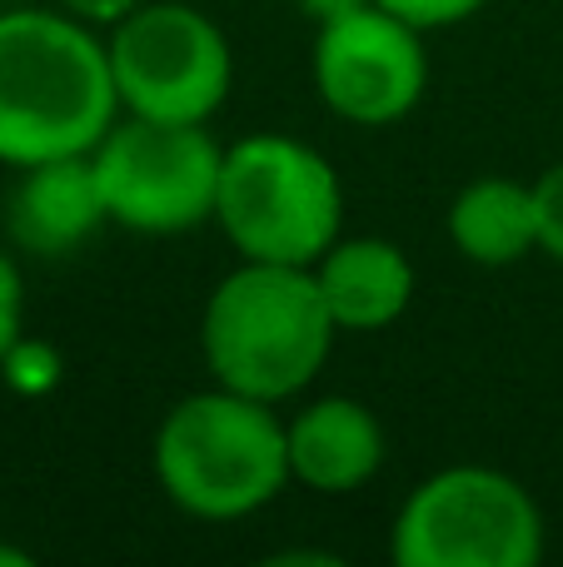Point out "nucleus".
I'll use <instances>...</instances> for the list:
<instances>
[{
  "mask_svg": "<svg viewBox=\"0 0 563 567\" xmlns=\"http://www.w3.org/2000/svg\"><path fill=\"white\" fill-rule=\"evenodd\" d=\"M335 339L339 323L315 269L299 265L239 259V269H229L199 309V353L209 379L275 409L319 379Z\"/></svg>",
  "mask_w": 563,
  "mask_h": 567,
  "instance_id": "obj_2",
  "label": "nucleus"
},
{
  "mask_svg": "<svg viewBox=\"0 0 563 567\" xmlns=\"http://www.w3.org/2000/svg\"><path fill=\"white\" fill-rule=\"evenodd\" d=\"M105 50L125 115L205 125L235 85L225 30L185 0H145L110 25Z\"/></svg>",
  "mask_w": 563,
  "mask_h": 567,
  "instance_id": "obj_6",
  "label": "nucleus"
},
{
  "mask_svg": "<svg viewBox=\"0 0 563 567\" xmlns=\"http://www.w3.org/2000/svg\"><path fill=\"white\" fill-rule=\"evenodd\" d=\"M0 379L16 393H45V389H55V379H60V353L50 349V343H35L20 333L16 349L0 359Z\"/></svg>",
  "mask_w": 563,
  "mask_h": 567,
  "instance_id": "obj_13",
  "label": "nucleus"
},
{
  "mask_svg": "<svg viewBox=\"0 0 563 567\" xmlns=\"http://www.w3.org/2000/svg\"><path fill=\"white\" fill-rule=\"evenodd\" d=\"M449 239L479 269H509L539 249L534 185L509 175H479L449 205Z\"/></svg>",
  "mask_w": 563,
  "mask_h": 567,
  "instance_id": "obj_12",
  "label": "nucleus"
},
{
  "mask_svg": "<svg viewBox=\"0 0 563 567\" xmlns=\"http://www.w3.org/2000/svg\"><path fill=\"white\" fill-rule=\"evenodd\" d=\"M0 567H30V553H25V548H10V543H0Z\"/></svg>",
  "mask_w": 563,
  "mask_h": 567,
  "instance_id": "obj_19",
  "label": "nucleus"
},
{
  "mask_svg": "<svg viewBox=\"0 0 563 567\" xmlns=\"http://www.w3.org/2000/svg\"><path fill=\"white\" fill-rule=\"evenodd\" d=\"M120 120L110 50L70 10H0V165L90 155Z\"/></svg>",
  "mask_w": 563,
  "mask_h": 567,
  "instance_id": "obj_1",
  "label": "nucleus"
},
{
  "mask_svg": "<svg viewBox=\"0 0 563 567\" xmlns=\"http://www.w3.org/2000/svg\"><path fill=\"white\" fill-rule=\"evenodd\" d=\"M145 0H60V10H70L75 20H85V25H115V20H125L130 10H140Z\"/></svg>",
  "mask_w": 563,
  "mask_h": 567,
  "instance_id": "obj_17",
  "label": "nucleus"
},
{
  "mask_svg": "<svg viewBox=\"0 0 563 567\" xmlns=\"http://www.w3.org/2000/svg\"><path fill=\"white\" fill-rule=\"evenodd\" d=\"M309 75L329 115L365 130L399 125L429 90L424 30L385 10L379 0L339 10L315 25Z\"/></svg>",
  "mask_w": 563,
  "mask_h": 567,
  "instance_id": "obj_8",
  "label": "nucleus"
},
{
  "mask_svg": "<svg viewBox=\"0 0 563 567\" xmlns=\"http://www.w3.org/2000/svg\"><path fill=\"white\" fill-rule=\"evenodd\" d=\"M219 159L225 150L209 140L205 125L145 115L115 120L90 150L110 225H125L135 235H185L215 219Z\"/></svg>",
  "mask_w": 563,
  "mask_h": 567,
  "instance_id": "obj_7",
  "label": "nucleus"
},
{
  "mask_svg": "<svg viewBox=\"0 0 563 567\" xmlns=\"http://www.w3.org/2000/svg\"><path fill=\"white\" fill-rule=\"evenodd\" d=\"M289 433V478L325 498L365 488L385 468V429L359 399L319 393L295 419H285Z\"/></svg>",
  "mask_w": 563,
  "mask_h": 567,
  "instance_id": "obj_10",
  "label": "nucleus"
},
{
  "mask_svg": "<svg viewBox=\"0 0 563 567\" xmlns=\"http://www.w3.org/2000/svg\"><path fill=\"white\" fill-rule=\"evenodd\" d=\"M295 6L305 10V16H309V20H315V25H319V20L339 16V10H355V6H365V0H295Z\"/></svg>",
  "mask_w": 563,
  "mask_h": 567,
  "instance_id": "obj_18",
  "label": "nucleus"
},
{
  "mask_svg": "<svg viewBox=\"0 0 563 567\" xmlns=\"http://www.w3.org/2000/svg\"><path fill=\"white\" fill-rule=\"evenodd\" d=\"M389 558L399 567H539L544 513L514 473L454 463L399 503Z\"/></svg>",
  "mask_w": 563,
  "mask_h": 567,
  "instance_id": "obj_5",
  "label": "nucleus"
},
{
  "mask_svg": "<svg viewBox=\"0 0 563 567\" xmlns=\"http://www.w3.org/2000/svg\"><path fill=\"white\" fill-rule=\"evenodd\" d=\"M534 229L539 249L563 265V159L534 179Z\"/></svg>",
  "mask_w": 563,
  "mask_h": 567,
  "instance_id": "obj_14",
  "label": "nucleus"
},
{
  "mask_svg": "<svg viewBox=\"0 0 563 567\" xmlns=\"http://www.w3.org/2000/svg\"><path fill=\"white\" fill-rule=\"evenodd\" d=\"M215 225L239 259L315 269L345 229V185L315 145L259 130L219 159Z\"/></svg>",
  "mask_w": 563,
  "mask_h": 567,
  "instance_id": "obj_4",
  "label": "nucleus"
},
{
  "mask_svg": "<svg viewBox=\"0 0 563 567\" xmlns=\"http://www.w3.org/2000/svg\"><path fill=\"white\" fill-rule=\"evenodd\" d=\"M315 284L335 313L339 333H379L414 299V265L395 239L379 235H339L319 255Z\"/></svg>",
  "mask_w": 563,
  "mask_h": 567,
  "instance_id": "obj_11",
  "label": "nucleus"
},
{
  "mask_svg": "<svg viewBox=\"0 0 563 567\" xmlns=\"http://www.w3.org/2000/svg\"><path fill=\"white\" fill-rule=\"evenodd\" d=\"M379 6L395 10V16H405L409 25H419V30H449V25L474 20L489 0H379Z\"/></svg>",
  "mask_w": 563,
  "mask_h": 567,
  "instance_id": "obj_15",
  "label": "nucleus"
},
{
  "mask_svg": "<svg viewBox=\"0 0 563 567\" xmlns=\"http://www.w3.org/2000/svg\"><path fill=\"white\" fill-rule=\"evenodd\" d=\"M20 333H25V279L16 259L0 249V359L16 349Z\"/></svg>",
  "mask_w": 563,
  "mask_h": 567,
  "instance_id": "obj_16",
  "label": "nucleus"
},
{
  "mask_svg": "<svg viewBox=\"0 0 563 567\" xmlns=\"http://www.w3.org/2000/svg\"><path fill=\"white\" fill-rule=\"evenodd\" d=\"M150 468L180 513L205 523L249 518L295 483L279 409L225 383L190 393L160 419Z\"/></svg>",
  "mask_w": 563,
  "mask_h": 567,
  "instance_id": "obj_3",
  "label": "nucleus"
},
{
  "mask_svg": "<svg viewBox=\"0 0 563 567\" xmlns=\"http://www.w3.org/2000/svg\"><path fill=\"white\" fill-rule=\"evenodd\" d=\"M100 225H110V209L90 155H60L20 169V185L10 189L6 229L25 255L65 259L85 239H95Z\"/></svg>",
  "mask_w": 563,
  "mask_h": 567,
  "instance_id": "obj_9",
  "label": "nucleus"
}]
</instances>
